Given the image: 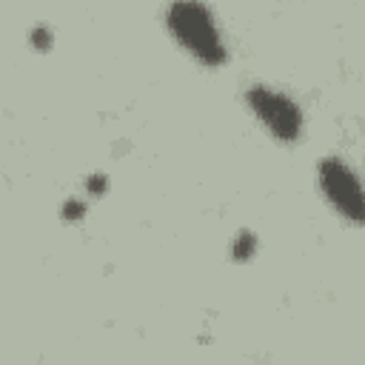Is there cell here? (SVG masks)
I'll return each instance as SVG.
<instances>
[{
    "mask_svg": "<svg viewBox=\"0 0 365 365\" xmlns=\"http://www.w3.org/2000/svg\"><path fill=\"white\" fill-rule=\"evenodd\" d=\"M325 188L336 197V202H339L345 211H351V217H359V188H356L354 177H351L345 168L328 165V168H325Z\"/></svg>",
    "mask_w": 365,
    "mask_h": 365,
    "instance_id": "cell-1",
    "label": "cell"
}]
</instances>
